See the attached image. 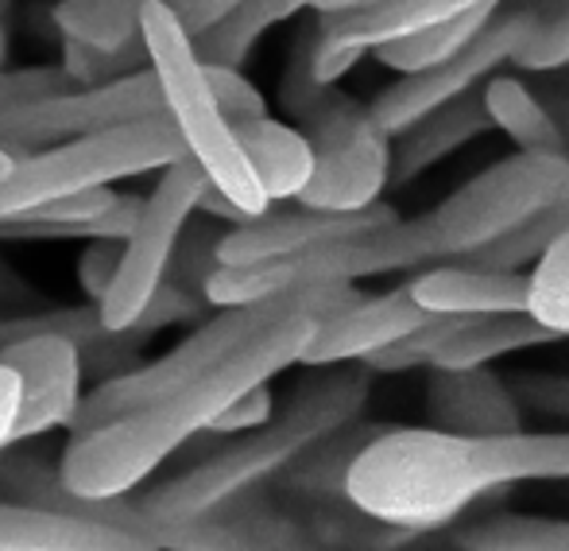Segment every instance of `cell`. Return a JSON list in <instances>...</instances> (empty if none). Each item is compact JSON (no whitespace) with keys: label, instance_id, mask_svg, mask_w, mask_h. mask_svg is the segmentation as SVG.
<instances>
[{"label":"cell","instance_id":"obj_11","mask_svg":"<svg viewBox=\"0 0 569 551\" xmlns=\"http://www.w3.org/2000/svg\"><path fill=\"white\" fill-rule=\"evenodd\" d=\"M480 4L488 0H380L357 12H326L318 16L315 36H310V75L318 82H338L376 47L430 28V23L465 16Z\"/></svg>","mask_w":569,"mask_h":551},{"label":"cell","instance_id":"obj_10","mask_svg":"<svg viewBox=\"0 0 569 551\" xmlns=\"http://www.w3.org/2000/svg\"><path fill=\"white\" fill-rule=\"evenodd\" d=\"M531 23H535L531 8H516V12H503V16L496 12L492 20H488V28L480 31L472 43H465L457 55L435 62V67H427V70H411V75H403L396 86H388V90L368 106L376 125H380L388 137H396V132H403L411 121H419L422 114H430V109L446 106V101L461 98L465 90L480 86L488 75H496V67L511 62L519 39L527 36Z\"/></svg>","mask_w":569,"mask_h":551},{"label":"cell","instance_id":"obj_19","mask_svg":"<svg viewBox=\"0 0 569 551\" xmlns=\"http://www.w3.org/2000/svg\"><path fill=\"white\" fill-rule=\"evenodd\" d=\"M380 0H237L221 20L202 28L194 39V51L202 62H221V67H244L252 47L268 36L276 23L291 20V16L315 8L318 16L326 12H357V8H372Z\"/></svg>","mask_w":569,"mask_h":551},{"label":"cell","instance_id":"obj_5","mask_svg":"<svg viewBox=\"0 0 569 551\" xmlns=\"http://www.w3.org/2000/svg\"><path fill=\"white\" fill-rule=\"evenodd\" d=\"M566 190L569 156L516 148V156L472 175L430 214L411 222L396 218L391 234H396L399 265L407 273V268H430L442 260L469 257Z\"/></svg>","mask_w":569,"mask_h":551},{"label":"cell","instance_id":"obj_14","mask_svg":"<svg viewBox=\"0 0 569 551\" xmlns=\"http://www.w3.org/2000/svg\"><path fill=\"white\" fill-rule=\"evenodd\" d=\"M430 318L435 315L415 303L407 284H399L388 295H360L357 303L333 311L315 326L299 362L310 365V370L338 362H365L368 354H376L388 342H396L399 334L415 331V326L430 323Z\"/></svg>","mask_w":569,"mask_h":551},{"label":"cell","instance_id":"obj_18","mask_svg":"<svg viewBox=\"0 0 569 551\" xmlns=\"http://www.w3.org/2000/svg\"><path fill=\"white\" fill-rule=\"evenodd\" d=\"M117 551V548H148L136 532L117 529L106 521L67 516L54 509L23 505V501H0V551Z\"/></svg>","mask_w":569,"mask_h":551},{"label":"cell","instance_id":"obj_6","mask_svg":"<svg viewBox=\"0 0 569 551\" xmlns=\"http://www.w3.org/2000/svg\"><path fill=\"white\" fill-rule=\"evenodd\" d=\"M140 39L148 47V67L156 75L163 114L179 129L187 156L202 167L206 183L229 195L248 218L271 210L268 195L256 183L244 151H240L232 125L218 109V98L206 78V62L198 59L194 39L179 23V16L163 0H148L140 12Z\"/></svg>","mask_w":569,"mask_h":551},{"label":"cell","instance_id":"obj_32","mask_svg":"<svg viewBox=\"0 0 569 551\" xmlns=\"http://www.w3.org/2000/svg\"><path fill=\"white\" fill-rule=\"evenodd\" d=\"M74 90V78L62 67H23V70H0V109L23 106V101L51 98V94Z\"/></svg>","mask_w":569,"mask_h":551},{"label":"cell","instance_id":"obj_7","mask_svg":"<svg viewBox=\"0 0 569 551\" xmlns=\"http://www.w3.org/2000/svg\"><path fill=\"white\" fill-rule=\"evenodd\" d=\"M182 156H187V144L167 114L23 151L0 175V222L51 198L109 187L128 175L163 171Z\"/></svg>","mask_w":569,"mask_h":551},{"label":"cell","instance_id":"obj_13","mask_svg":"<svg viewBox=\"0 0 569 551\" xmlns=\"http://www.w3.org/2000/svg\"><path fill=\"white\" fill-rule=\"evenodd\" d=\"M399 214L383 203H372L365 210L333 214V210H302L295 214H256V218L232 226L229 234L218 237V265H256V260L287 257V253L310 249L318 242H333V237L365 234V229L388 226Z\"/></svg>","mask_w":569,"mask_h":551},{"label":"cell","instance_id":"obj_25","mask_svg":"<svg viewBox=\"0 0 569 551\" xmlns=\"http://www.w3.org/2000/svg\"><path fill=\"white\" fill-rule=\"evenodd\" d=\"M148 0H59L51 20L62 39L86 47H120L140 36V12Z\"/></svg>","mask_w":569,"mask_h":551},{"label":"cell","instance_id":"obj_31","mask_svg":"<svg viewBox=\"0 0 569 551\" xmlns=\"http://www.w3.org/2000/svg\"><path fill=\"white\" fill-rule=\"evenodd\" d=\"M206 78H210V90L218 98V109L226 114V121H244V117L268 114V101L263 94L240 75V67H221V62H206Z\"/></svg>","mask_w":569,"mask_h":551},{"label":"cell","instance_id":"obj_15","mask_svg":"<svg viewBox=\"0 0 569 551\" xmlns=\"http://www.w3.org/2000/svg\"><path fill=\"white\" fill-rule=\"evenodd\" d=\"M430 427L453 435H503L519 431V401L503 388L500 377L472 365V370H435L427 388Z\"/></svg>","mask_w":569,"mask_h":551},{"label":"cell","instance_id":"obj_30","mask_svg":"<svg viewBox=\"0 0 569 551\" xmlns=\"http://www.w3.org/2000/svg\"><path fill=\"white\" fill-rule=\"evenodd\" d=\"M511 62L535 75L569 67V4H558L555 12H535V23L519 39Z\"/></svg>","mask_w":569,"mask_h":551},{"label":"cell","instance_id":"obj_36","mask_svg":"<svg viewBox=\"0 0 569 551\" xmlns=\"http://www.w3.org/2000/svg\"><path fill=\"white\" fill-rule=\"evenodd\" d=\"M163 4L179 16V23L190 36H198V31L210 28L213 20H221L237 0H163Z\"/></svg>","mask_w":569,"mask_h":551},{"label":"cell","instance_id":"obj_8","mask_svg":"<svg viewBox=\"0 0 569 551\" xmlns=\"http://www.w3.org/2000/svg\"><path fill=\"white\" fill-rule=\"evenodd\" d=\"M322 287L326 284L299 287V292H279V295H268V299L218 307V315L206 318L194 334H187L179 346L167 350L159 362L124 370V373H117V377L101 381L93 393H86L82 404H78V415H74V423H70V431L98 427V423L113 420L120 412H132V409H140V404L156 401V396L190 385L194 377L210 373L218 362H226L232 350H240L244 342H252L256 334L276 326L279 318H287L291 311H299V307H307L310 299H318Z\"/></svg>","mask_w":569,"mask_h":551},{"label":"cell","instance_id":"obj_17","mask_svg":"<svg viewBox=\"0 0 569 551\" xmlns=\"http://www.w3.org/2000/svg\"><path fill=\"white\" fill-rule=\"evenodd\" d=\"M492 132V117H488L485 94L480 86L465 90L461 98L446 101V106L422 114L419 121H411L403 132H396L391 140H399L391 148V187H407L415 175H422L427 167L442 164L446 156H453L457 148H465L469 140Z\"/></svg>","mask_w":569,"mask_h":551},{"label":"cell","instance_id":"obj_39","mask_svg":"<svg viewBox=\"0 0 569 551\" xmlns=\"http://www.w3.org/2000/svg\"><path fill=\"white\" fill-rule=\"evenodd\" d=\"M8 167H12V156H8V151H4V148H0V175H4V171H8Z\"/></svg>","mask_w":569,"mask_h":551},{"label":"cell","instance_id":"obj_37","mask_svg":"<svg viewBox=\"0 0 569 551\" xmlns=\"http://www.w3.org/2000/svg\"><path fill=\"white\" fill-rule=\"evenodd\" d=\"M16 409H20V377L0 362V451L12 446Z\"/></svg>","mask_w":569,"mask_h":551},{"label":"cell","instance_id":"obj_24","mask_svg":"<svg viewBox=\"0 0 569 551\" xmlns=\"http://www.w3.org/2000/svg\"><path fill=\"white\" fill-rule=\"evenodd\" d=\"M566 229H569V190L550 198L547 206H539V210L519 222L516 229L500 234L496 242L480 245L477 253H469V257H461V260L465 265H480V268H508V273H519V268L535 265Z\"/></svg>","mask_w":569,"mask_h":551},{"label":"cell","instance_id":"obj_16","mask_svg":"<svg viewBox=\"0 0 569 551\" xmlns=\"http://www.w3.org/2000/svg\"><path fill=\"white\" fill-rule=\"evenodd\" d=\"M411 295L430 315H492V311H531V273L480 268L453 260L446 268L415 276Z\"/></svg>","mask_w":569,"mask_h":551},{"label":"cell","instance_id":"obj_22","mask_svg":"<svg viewBox=\"0 0 569 551\" xmlns=\"http://www.w3.org/2000/svg\"><path fill=\"white\" fill-rule=\"evenodd\" d=\"M480 94H485L492 129H500L519 151L569 156V137H566L562 125H558V117L550 114V106H542L519 78L488 75V86Z\"/></svg>","mask_w":569,"mask_h":551},{"label":"cell","instance_id":"obj_29","mask_svg":"<svg viewBox=\"0 0 569 551\" xmlns=\"http://www.w3.org/2000/svg\"><path fill=\"white\" fill-rule=\"evenodd\" d=\"M457 318H465V315H435L430 323L415 326V331L399 334V338L388 342L383 350L368 354L360 365H368L372 373H407V370H419V365H430V357L438 354V346L450 338Z\"/></svg>","mask_w":569,"mask_h":551},{"label":"cell","instance_id":"obj_3","mask_svg":"<svg viewBox=\"0 0 569 551\" xmlns=\"http://www.w3.org/2000/svg\"><path fill=\"white\" fill-rule=\"evenodd\" d=\"M318 377L295 388L291 404L268 423L252 427L213 459L174 474L171 482L156 485L143 498H136L140 513L159 529H179V524L210 521L237 498H244L252 485L283 474L287 466L349 427L368 404L372 393V370L368 365H318Z\"/></svg>","mask_w":569,"mask_h":551},{"label":"cell","instance_id":"obj_20","mask_svg":"<svg viewBox=\"0 0 569 551\" xmlns=\"http://www.w3.org/2000/svg\"><path fill=\"white\" fill-rule=\"evenodd\" d=\"M232 137H237L268 203H287V198L302 195L310 171H315V148L302 137V129H291V125L260 114L232 121Z\"/></svg>","mask_w":569,"mask_h":551},{"label":"cell","instance_id":"obj_4","mask_svg":"<svg viewBox=\"0 0 569 551\" xmlns=\"http://www.w3.org/2000/svg\"><path fill=\"white\" fill-rule=\"evenodd\" d=\"M310 36L302 28L291 62L283 70V106L295 114L302 137L315 148V171L295 198L310 210H365L380 203L391 171V137L376 125L372 109L338 90V82H318L310 75Z\"/></svg>","mask_w":569,"mask_h":551},{"label":"cell","instance_id":"obj_35","mask_svg":"<svg viewBox=\"0 0 569 551\" xmlns=\"http://www.w3.org/2000/svg\"><path fill=\"white\" fill-rule=\"evenodd\" d=\"M516 401H527L531 409L569 420V377H523L516 385Z\"/></svg>","mask_w":569,"mask_h":551},{"label":"cell","instance_id":"obj_28","mask_svg":"<svg viewBox=\"0 0 569 551\" xmlns=\"http://www.w3.org/2000/svg\"><path fill=\"white\" fill-rule=\"evenodd\" d=\"M535 265L539 268L531 273V315L569 338V229Z\"/></svg>","mask_w":569,"mask_h":551},{"label":"cell","instance_id":"obj_21","mask_svg":"<svg viewBox=\"0 0 569 551\" xmlns=\"http://www.w3.org/2000/svg\"><path fill=\"white\" fill-rule=\"evenodd\" d=\"M562 334L555 326L539 323L531 311H492V315H465L457 318L450 338L430 357V370H472L496 357L519 354V350L547 346Z\"/></svg>","mask_w":569,"mask_h":551},{"label":"cell","instance_id":"obj_33","mask_svg":"<svg viewBox=\"0 0 569 551\" xmlns=\"http://www.w3.org/2000/svg\"><path fill=\"white\" fill-rule=\"evenodd\" d=\"M271 412H276L271 388L268 385H256V388H248V393H240L232 404H226V409L218 412V420L210 423V431H218V435L252 431V427H260V423H268Z\"/></svg>","mask_w":569,"mask_h":551},{"label":"cell","instance_id":"obj_34","mask_svg":"<svg viewBox=\"0 0 569 551\" xmlns=\"http://www.w3.org/2000/svg\"><path fill=\"white\" fill-rule=\"evenodd\" d=\"M117 257H120V242H93L90 249L78 260V279H82V292L90 295L93 303L106 295V287L113 284L117 273Z\"/></svg>","mask_w":569,"mask_h":551},{"label":"cell","instance_id":"obj_38","mask_svg":"<svg viewBox=\"0 0 569 551\" xmlns=\"http://www.w3.org/2000/svg\"><path fill=\"white\" fill-rule=\"evenodd\" d=\"M4 59H8V23L0 16V67H4Z\"/></svg>","mask_w":569,"mask_h":551},{"label":"cell","instance_id":"obj_40","mask_svg":"<svg viewBox=\"0 0 569 551\" xmlns=\"http://www.w3.org/2000/svg\"><path fill=\"white\" fill-rule=\"evenodd\" d=\"M566 125H569V101H566Z\"/></svg>","mask_w":569,"mask_h":551},{"label":"cell","instance_id":"obj_27","mask_svg":"<svg viewBox=\"0 0 569 551\" xmlns=\"http://www.w3.org/2000/svg\"><path fill=\"white\" fill-rule=\"evenodd\" d=\"M148 67L143 39H128L120 47H86L74 39H62V70L74 78V86H101Z\"/></svg>","mask_w":569,"mask_h":551},{"label":"cell","instance_id":"obj_26","mask_svg":"<svg viewBox=\"0 0 569 551\" xmlns=\"http://www.w3.org/2000/svg\"><path fill=\"white\" fill-rule=\"evenodd\" d=\"M457 548L477 551H569V521L547 516H496L461 532Z\"/></svg>","mask_w":569,"mask_h":551},{"label":"cell","instance_id":"obj_12","mask_svg":"<svg viewBox=\"0 0 569 551\" xmlns=\"http://www.w3.org/2000/svg\"><path fill=\"white\" fill-rule=\"evenodd\" d=\"M0 362L20 377V409H16L12 446L39 439L54 427H70L82 404L86 365L67 334H28L0 346Z\"/></svg>","mask_w":569,"mask_h":551},{"label":"cell","instance_id":"obj_9","mask_svg":"<svg viewBox=\"0 0 569 551\" xmlns=\"http://www.w3.org/2000/svg\"><path fill=\"white\" fill-rule=\"evenodd\" d=\"M202 190H206L202 167L190 156H182L174 164H167L156 190L148 198H140V214H136L128 237L120 242L113 284L98 299V315L106 323V331H128L143 315L156 287L167 279V268H171L174 245H179L182 229L198 214Z\"/></svg>","mask_w":569,"mask_h":551},{"label":"cell","instance_id":"obj_2","mask_svg":"<svg viewBox=\"0 0 569 551\" xmlns=\"http://www.w3.org/2000/svg\"><path fill=\"white\" fill-rule=\"evenodd\" d=\"M531 478H569V431L558 435H453L399 427L360 443L345 466V498L399 532H438L488 490Z\"/></svg>","mask_w":569,"mask_h":551},{"label":"cell","instance_id":"obj_1","mask_svg":"<svg viewBox=\"0 0 569 551\" xmlns=\"http://www.w3.org/2000/svg\"><path fill=\"white\" fill-rule=\"evenodd\" d=\"M357 299L360 292L352 284H326L318 299H310L307 307L291 311L276 326L256 334L252 342L232 350L226 362H218L210 373L194 377L190 385L156 396V401L140 404L132 412H120L113 420L98 423V427L74 431V439L67 443V454L59 462L67 490H74L78 498L132 493L182 443L210 431L218 412L237 401L240 393L268 385L271 377L299 365L315 326Z\"/></svg>","mask_w":569,"mask_h":551},{"label":"cell","instance_id":"obj_23","mask_svg":"<svg viewBox=\"0 0 569 551\" xmlns=\"http://www.w3.org/2000/svg\"><path fill=\"white\" fill-rule=\"evenodd\" d=\"M500 4L503 0H488V4L472 8V12H465V16L430 23V28H419L403 39H391V43L376 47V59H380L388 70H396V75H411V70L435 67V62H442L461 51L465 43H472V39L488 28V20L500 12Z\"/></svg>","mask_w":569,"mask_h":551}]
</instances>
